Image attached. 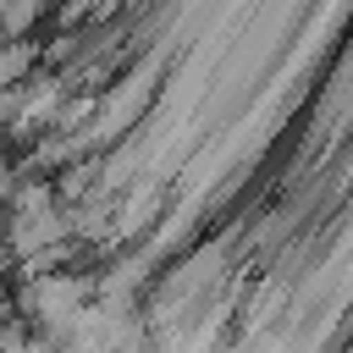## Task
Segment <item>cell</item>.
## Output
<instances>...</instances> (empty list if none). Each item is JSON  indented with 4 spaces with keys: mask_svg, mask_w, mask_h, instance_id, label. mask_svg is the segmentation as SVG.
<instances>
[{
    "mask_svg": "<svg viewBox=\"0 0 353 353\" xmlns=\"http://www.w3.org/2000/svg\"><path fill=\"white\" fill-rule=\"evenodd\" d=\"M0 44H6V33H0Z\"/></svg>",
    "mask_w": 353,
    "mask_h": 353,
    "instance_id": "obj_1",
    "label": "cell"
}]
</instances>
